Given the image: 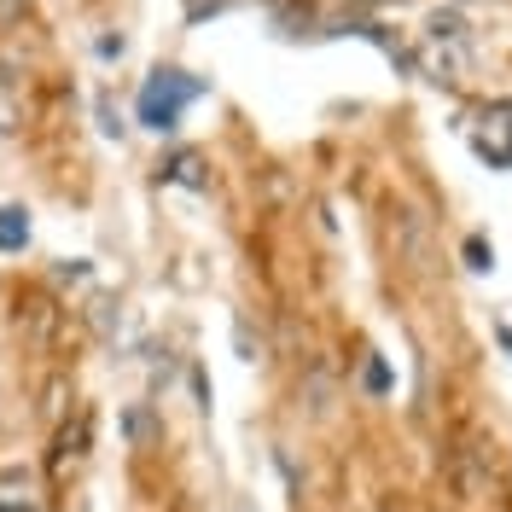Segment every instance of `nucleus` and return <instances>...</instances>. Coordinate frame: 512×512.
I'll use <instances>...</instances> for the list:
<instances>
[{"mask_svg": "<svg viewBox=\"0 0 512 512\" xmlns=\"http://www.w3.org/2000/svg\"><path fill=\"white\" fill-rule=\"evenodd\" d=\"M204 94V82L187 76V70H152L146 76V88H140V123L152 128V134H169V128L181 123V111H187L192 99Z\"/></svg>", "mask_w": 512, "mask_h": 512, "instance_id": "1", "label": "nucleus"}, {"mask_svg": "<svg viewBox=\"0 0 512 512\" xmlns=\"http://www.w3.org/2000/svg\"><path fill=\"white\" fill-rule=\"evenodd\" d=\"M472 152L495 169H512V99L489 105L478 123H472Z\"/></svg>", "mask_w": 512, "mask_h": 512, "instance_id": "2", "label": "nucleus"}, {"mask_svg": "<svg viewBox=\"0 0 512 512\" xmlns=\"http://www.w3.org/2000/svg\"><path fill=\"white\" fill-rule=\"evenodd\" d=\"M24 245H30V210L6 204L0 210V251H24Z\"/></svg>", "mask_w": 512, "mask_h": 512, "instance_id": "3", "label": "nucleus"}, {"mask_svg": "<svg viewBox=\"0 0 512 512\" xmlns=\"http://www.w3.org/2000/svg\"><path fill=\"white\" fill-rule=\"evenodd\" d=\"M169 181H181V187H198V192L210 187V175H204V163L192 158V152H181V158L169 163Z\"/></svg>", "mask_w": 512, "mask_h": 512, "instance_id": "4", "label": "nucleus"}, {"mask_svg": "<svg viewBox=\"0 0 512 512\" xmlns=\"http://www.w3.org/2000/svg\"><path fill=\"white\" fill-rule=\"evenodd\" d=\"M466 262H472V268H495V251H489V245H483V239H466Z\"/></svg>", "mask_w": 512, "mask_h": 512, "instance_id": "5", "label": "nucleus"}, {"mask_svg": "<svg viewBox=\"0 0 512 512\" xmlns=\"http://www.w3.org/2000/svg\"><path fill=\"white\" fill-rule=\"evenodd\" d=\"M367 390H373V396H384V390H390V367H384V361H373V367H367Z\"/></svg>", "mask_w": 512, "mask_h": 512, "instance_id": "6", "label": "nucleus"}, {"mask_svg": "<svg viewBox=\"0 0 512 512\" xmlns=\"http://www.w3.org/2000/svg\"><path fill=\"white\" fill-rule=\"evenodd\" d=\"M0 512H41L35 501H24V495H0Z\"/></svg>", "mask_w": 512, "mask_h": 512, "instance_id": "7", "label": "nucleus"}, {"mask_svg": "<svg viewBox=\"0 0 512 512\" xmlns=\"http://www.w3.org/2000/svg\"><path fill=\"white\" fill-rule=\"evenodd\" d=\"M99 59H123V35H105L99 41Z\"/></svg>", "mask_w": 512, "mask_h": 512, "instance_id": "8", "label": "nucleus"}, {"mask_svg": "<svg viewBox=\"0 0 512 512\" xmlns=\"http://www.w3.org/2000/svg\"><path fill=\"white\" fill-rule=\"evenodd\" d=\"M501 344H507V350H512V332H507V326H501Z\"/></svg>", "mask_w": 512, "mask_h": 512, "instance_id": "9", "label": "nucleus"}]
</instances>
